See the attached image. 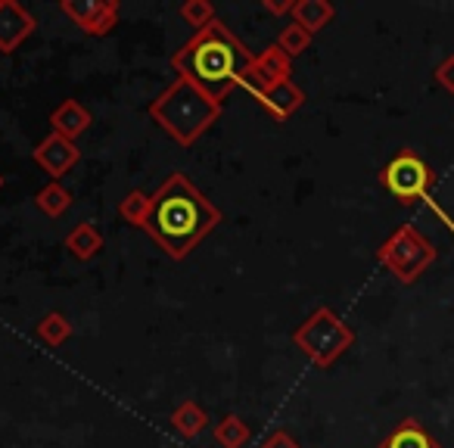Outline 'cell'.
I'll list each match as a JSON object with an SVG mask.
<instances>
[{
    "instance_id": "obj_1",
    "label": "cell",
    "mask_w": 454,
    "mask_h": 448,
    "mask_svg": "<svg viewBox=\"0 0 454 448\" xmlns=\"http://www.w3.org/2000/svg\"><path fill=\"white\" fill-rule=\"evenodd\" d=\"M218 224V206L184 171H171L153 190L144 231L159 243V249L168 259L184 262Z\"/></svg>"
},
{
    "instance_id": "obj_2",
    "label": "cell",
    "mask_w": 454,
    "mask_h": 448,
    "mask_svg": "<svg viewBox=\"0 0 454 448\" xmlns=\"http://www.w3.org/2000/svg\"><path fill=\"white\" fill-rule=\"evenodd\" d=\"M253 57L255 53H249L247 44L218 20L196 32L181 51H175L171 66H175L177 78H187L190 84L206 90L212 100L224 103L227 94L237 88L240 72L253 63Z\"/></svg>"
},
{
    "instance_id": "obj_3",
    "label": "cell",
    "mask_w": 454,
    "mask_h": 448,
    "mask_svg": "<svg viewBox=\"0 0 454 448\" xmlns=\"http://www.w3.org/2000/svg\"><path fill=\"white\" fill-rule=\"evenodd\" d=\"M224 103L212 100L202 88L187 78H175L156 100L150 103V119L168 134L175 144L193 146L215 122L221 119Z\"/></svg>"
},
{
    "instance_id": "obj_4",
    "label": "cell",
    "mask_w": 454,
    "mask_h": 448,
    "mask_svg": "<svg viewBox=\"0 0 454 448\" xmlns=\"http://www.w3.org/2000/svg\"><path fill=\"white\" fill-rule=\"evenodd\" d=\"M293 342L311 365L327 371L355 346V330L333 309L321 305L293 330Z\"/></svg>"
},
{
    "instance_id": "obj_5",
    "label": "cell",
    "mask_w": 454,
    "mask_h": 448,
    "mask_svg": "<svg viewBox=\"0 0 454 448\" xmlns=\"http://www.w3.org/2000/svg\"><path fill=\"white\" fill-rule=\"evenodd\" d=\"M377 262L398 280V284H417L420 274L435 262V247L414 228L402 224L383 240L377 249Z\"/></svg>"
},
{
    "instance_id": "obj_6",
    "label": "cell",
    "mask_w": 454,
    "mask_h": 448,
    "mask_svg": "<svg viewBox=\"0 0 454 448\" xmlns=\"http://www.w3.org/2000/svg\"><path fill=\"white\" fill-rule=\"evenodd\" d=\"M380 184L386 187V193L392 200H398L402 206H414V202H433V187H435V171L417 156L414 150H398L389 162L380 171Z\"/></svg>"
},
{
    "instance_id": "obj_7",
    "label": "cell",
    "mask_w": 454,
    "mask_h": 448,
    "mask_svg": "<svg viewBox=\"0 0 454 448\" xmlns=\"http://www.w3.org/2000/svg\"><path fill=\"white\" fill-rule=\"evenodd\" d=\"M290 72H293V59L286 57L278 44H271V47H265L262 53H255L253 63L240 72V78H237V88H243L247 94H253L255 100H262L268 90L278 88L280 82H286V78H290Z\"/></svg>"
},
{
    "instance_id": "obj_8",
    "label": "cell",
    "mask_w": 454,
    "mask_h": 448,
    "mask_svg": "<svg viewBox=\"0 0 454 448\" xmlns=\"http://www.w3.org/2000/svg\"><path fill=\"white\" fill-rule=\"evenodd\" d=\"M59 10L69 16L72 26H78V32L90 38H106L121 16L119 0H59Z\"/></svg>"
},
{
    "instance_id": "obj_9",
    "label": "cell",
    "mask_w": 454,
    "mask_h": 448,
    "mask_svg": "<svg viewBox=\"0 0 454 448\" xmlns=\"http://www.w3.org/2000/svg\"><path fill=\"white\" fill-rule=\"evenodd\" d=\"M32 159L41 171H47L51 177H63L82 162V150L75 140L59 138V134H47L38 146L32 150Z\"/></svg>"
},
{
    "instance_id": "obj_10",
    "label": "cell",
    "mask_w": 454,
    "mask_h": 448,
    "mask_svg": "<svg viewBox=\"0 0 454 448\" xmlns=\"http://www.w3.org/2000/svg\"><path fill=\"white\" fill-rule=\"evenodd\" d=\"M38 32V20L16 0H0V53H16Z\"/></svg>"
},
{
    "instance_id": "obj_11",
    "label": "cell",
    "mask_w": 454,
    "mask_h": 448,
    "mask_svg": "<svg viewBox=\"0 0 454 448\" xmlns=\"http://www.w3.org/2000/svg\"><path fill=\"white\" fill-rule=\"evenodd\" d=\"M259 106L265 109L274 122H286L305 106V90L299 88L293 78H286V82H280L278 88H271L265 97H262Z\"/></svg>"
},
{
    "instance_id": "obj_12",
    "label": "cell",
    "mask_w": 454,
    "mask_h": 448,
    "mask_svg": "<svg viewBox=\"0 0 454 448\" xmlns=\"http://www.w3.org/2000/svg\"><path fill=\"white\" fill-rule=\"evenodd\" d=\"M90 109L84 106L82 100H63L57 109L51 113V128L53 134L59 138H69V140H78L84 131L90 128Z\"/></svg>"
},
{
    "instance_id": "obj_13",
    "label": "cell",
    "mask_w": 454,
    "mask_h": 448,
    "mask_svg": "<svg viewBox=\"0 0 454 448\" xmlns=\"http://www.w3.org/2000/svg\"><path fill=\"white\" fill-rule=\"evenodd\" d=\"M290 16H293V22L302 26L309 35H317L336 20V7L330 0H296Z\"/></svg>"
},
{
    "instance_id": "obj_14",
    "label": "cell",
    "mask_w": 454,
    "mask_h": 448,
    "mask_svg": "<svg viewBox=\"0 0 454 448\" xmlns=\"http://www.w3.org/2000/svg\"><path fill=\"white\" fill-rule=\"evenodd\" d=\"M377 448H442V445H439V439H433V433H429L420 420L404 417Z\"/></svg>"
},
{
    "instance_id": "obj_15",
    "label": "cell",
    "mask_w": 454,
    "mask_h": 448,
    "mask_svg": "<svg viewBox=\"0 0 454 448\" xmlns=\"http://www.w3.org/2000/svg\"><path fill=\"white\" fill-rule=\"evenodd\" d=\"M103 247H106V240H103V234L90 224V221L75 224V228L69 231V237H66V249H69L78 262L97 259V255L103 253Z\"/></svg>"
},
{
    "instance_id": "obj_16",
    "label": "cell",
    "mask_w": 454,
    "mask_h": 448,
    "mask_svg": "<svg viewBox=\"0 0 454 448\" xmlns=\"http://www.w3.org/2000/svg\"><path fill=\"white\" fill-rule=\"evenodd\" d=\"M168 423H171V429H175L177 436H184V439H196V436L208 427V414H206V408H200L196 402L184 398V402L171 411Z\"/></svg>"
},
{
    "instance_id": "obj_17",
    "label": "cell",
    "mask_w": 454,
    "mask_h": 448,
    "mask_svg": "<svg viewBox=\"0 0 454 448\" xmlns=\"http://www.w3.org/2000/svg\"><path fill=\"white\" fill-rule=\"evenodd\" d=\"M35 206H38V212L47 215V218H63L72 206V193L59 181H51L35 193Z\"/></svg>"
},
{
    "instance_id": "obj_18",
    "label": "cell",
    "mask_w": 454,
    "mask_h": 448,
    "mask_svg": "<svg viewBox=\"0 0 454 448\" xmlns=\"http://www.w3.org/2000/svg\"><path fill=\"white\" fill-rule=\"evenodd\" d=\"M150 196L146 190H128L125 196L119 200V218L125 221V224H131V228H140L144 231L146 224V215H150Z\"/></svg>"
},
{
    "instance_id": "obj_19",
    "label": "cell",
    "mask_w": 454,
    "mask_h": 448,
    "mask_svg": "<svg viewBox=\"0 0 454 448\" xmlns=\"http://www.w3.org/2000/svg\"><path fill=\"white\" fill-rule=\"evenodd\" d=\"M215 442H218L221 448H243L249 442V427H247V420H243L240 414H224L218 423H215Z\"/></svg>"
},
{
    "instance_id": "obj_20",
    "label": "cell",
    "mask_w": 454,
    "mask_h": 448,
    "mask_svg": "<svg viewBox=\"0 0 454 448\" xmlns=\"http://www.w3.org/2000/svg\"><path fill=\"white\" fill-rule=\"evenodd\" d=\"M38 336L47 342V346H63L66 340L72 336V324L69 318L63 315V311H47L44 318L38 321Z\"/></svg>"
},
{
    "instance_id": "obj_21",
    "label": "cell",
    "mask_w": 454,
    "mask_h": 448,
    "mask_svg": "<svg viewBox=\"0 0 454 448\" xmlns=\"http://www.w3.org/2000/svg\"><path fill=\"white\" fill-rule=\"evenodd\" d=\"M311 38H315V35H309L302 26H296V22H290V26H286L284 32L278 35V41H274V44H278L280 51H284L290 59H296V57H302V53L311 47Z\"/></svg>"
},
{
    "instance_id": "obj_22",
    "label": "cell",
    "mask_w": 454,
    "mask_h": 448,
    "mask_svg": "<svg viewBox=\"0 0 454 448\" xmlns=\"http://www.w3.org/2000/svg\"><path fill=\"white\" fill-rule=\"evenodd\" d=\"M181 20L187 22L196 35L212 26V22H218V16H215V7L208 0H187V4H181Z\"/></svg>"
},
{
    "instance_id": "obj_23",
    "label": "cell",
    "mask_w": 454,
    "mask_h": 448,
    "mask_svg": "<svg viewBox=\"0 0 454 448\" xmlns=\"http://www.w3.org/2000/svg\"><path fill=\"white\" fill-rule=\"evenodd\" d=\"M259 448H302V445H299L286 429H274V433H268L265 439H262Z\"/></svg>"
},
{
    "instance_id": "obj_24",
    "label": "cell",
    "mask_w": 454,
    "mask_h": 448,
    "mask_svg": "<svg viewBox=\"0 0 454 448\" xmlns=\"http://www.w3.org/2000/svg\"><path fill=\"white\" fill-rule=\"evenodd\" d=\"M435 82H439L448 94H454V57H445L435 66Z\"/></svg>"
},
{
    "instance_id": "obj_25",
    "label": "cell",
    "mask_w": 454,
    "mask_h": 448,
    "mask_svg": "<svg viewBox=\"0 0 454 448\" xmlns=\"http://www.w3.org/2000/svg\"><path fill=\"white\" fill-rule=\"evenodd\" d=\"M293 4H296V0H262V7L271 16H290Z\"/></svg>"
},
{
    "instance_id": "obj_26",
    "label": "cell",
    "mask_w": 454,
    "mask_h": 448,
    "mask_svg": "<svg viewBox=\"0 0 454 448\" xmlns=\"http://www.w3.org/2000/svg\"><path fill=\"white\" fill-rule=\"evenodd\" d=\"M0 190H4V175H0Z\"/></svg>"
}]
</instances>
